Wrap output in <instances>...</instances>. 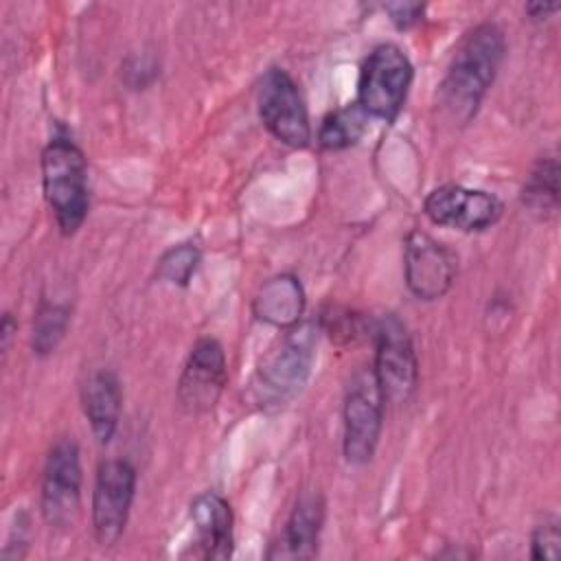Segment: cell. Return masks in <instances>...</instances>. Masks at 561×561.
Listing matches in <instances>:
<instances>
[{"mask_svg":"<svg viewBox=\"0 0 561 561\" xmlns=\"http://www.w3.org/2000/svg\"><path fill=\"white\" fill-rule=\"evenodd\" d=\"M504 50V33L493 22H482L465 33L438 90L440 105L451 121L465 125L476 116L500 70Z\"/></svg>","mask_w":561,"mask_h":561,"instance_id":"1","label":"cell"},{"mask_svg":"<svg viewBox=\"0 0 561 561\" xmlns=\"http://www.w3.org/2000/svg\"><path fill=\"white\" fill-rule=\"evenodd\" d=\"M318 329L298 322L263 355L250 383L252 401L259 408H280L307 383L316 357Z\"/></svg>","mask_w":561,"mask_h":561,"instance_id":"2","label":"cell"},{"mask_svg":"<svg viewBox=\"0 0 561 561\" xmlns=\"http://www.w3.org/2000/svg\"><path fill=\"white\" fill-rule=\"evenodd\" d=\"M42 188L59 232L64 237L75 234L88 217L90 193L83 151L70 138L55 136L44 147Z\"/></svg>","mask_w":561,"mask_h":561,"instance_id":"3","label":"cell"},{"mask_svg":"<svg viewBox=\"0 0 561 561\" xmlns=\"http://www.w3.org/2000/svg\"><path fill=\"white\" fill-rule=\"evenodd\" d=\"M414 68L397 44H377L362 64L355 103L370 116L392 123L412 85Z\"/></svg>","mask_w":561,"mask_h":561,"instance_id":"4","label":"cell"},{"mask_svg":"<svg viewBox=\"0 0 561 561\" xmlns=\"http://www.w3.org/2000/svg\"><path fill=\"white\" fill-rule=\"evenodd\" d=\"M375 337V362L373 377L383 397V403L401 405L405 403L419 381V362L412 337L405 324L388 313L379 318L373 327Z\"/></svg>","mask_w":561,"mask_h":561,"instance_id":"5","label":"cell"},{"mask_svg":"<svg viewBox=\"0 0 561 561\" xmlns=\"http://www.w3.org/2000/svg\"><path fill=\"white\" fill-rule=\"evenodd\" d=\"M81 456L72 438H59L46 454L39 506L50 528H72L81 511Z\"/></svg>","mask_w":561,"mask_h":561,"instance_id":"6","label":"cell"},{"mask_svg":"<svg viewBox=\"0 0 561 561\" xmlns=\"http://www.w3.org/2000/svg\"><path fill=\"white\" fill-rule=\"evenodd\" d=\"M383 405L373 370H359L348 383L342 408V451L346 462L359 467L373 460L381 438Z\"/></svg>","mask_w":561,"mask_h":561,"instance_id":"7","label":"cell"},{"mask_svg":"<svg viewBox=\"0 0 561 561\" xmlns=\"http://www.w3.org/2000/svg\"><path fill=\"white\" fill-rule=\"evenodd\" d=\"M259 116L267 131L291 149H302L311 140V125L302 94L283 68H270L263 72L256 88Z\"/></svg>","mask_w":561,"mask_h":561,"instance_id":"8","label":"cell"},{"mask_svg":"<svg viewBox=\"0 0 561 561\" xmlns=\"http://www.w3.org/2000/svg\"><path fill=\"white\" fill-rule=\"evenodd\" d=\"M136 493V469L129 460L99 462L92 486V533L99 546H114L125 533Z\"/></svg>","mask_w":561,"mask_h":561,"instance_id":"9","label":"cell"},{"mask_svg":"<svg viewBox=\"0 0 561 561\" xmlns=\"http://www.w3.org/2000/svg\"><path fill=\"white\" fill-rule=\"evenodd\" d=\"M228 383L226 353L215 337H199L182 366L175 397L186 414L210 412Z\"/></svg>","mask_w":561,"mask_h":561,"instance_id":"10","label":"cell"},{"mask_svg":"<svg viewBox=\"0 0 561 561\" xmlns=\"http://www.w3.org/2000/svg\"><path fill=\"white\" fill-rule=\"evenodd\" d=\"M458 272L456 254L432 234L410 230L403 241V276L412 296L419 300L443 298Z\"/></svg>","mask_w":561,"mask_h":561,"instance_id":"11","label":"cell"},{"mask_svg":"<svg viewBox=\"0 0 561 561\" xmlns=\"http://www.w3.org/2000/svg\"><path fill=\"white\" fill-rule=\"evenodd\" d=\"M502 210L504 206L493 193L462 184H440L423 202V213L432 224L462 232H480L495 226Z\"/></svg>","mask_w":561,"mask_h":561,"instance_id":"12","label":"cell"},{"mask_svg":"<svg viewBox=\"0 0 561 561\" xmlns=\"http://www.w3.org/2000/svg\"><path fill=\"white\" fill-rule=\"evenodd\" d=\"M324 524V500L320 493H302L291 508L280 537L272 543L267 559H311Z\"/></svg>","mask_w":561,"mask_h":561,"instance_id":"13","label":"cell"},{"mask_svg":"<svg viewBox=\"0 0 561 561\" xmlns=\"http://www.w3.org/2000/svg\"><path fill=\"white\" fill-rule=\"evenodd\" d=\"M197 548L204 559H228L234 548L232 508L217 491L199 493L188 508Z\"/></svg>","mask_w":561,"mask_h":561,"instance_id":"14","label":"cell"},{"mask_svg":"<svg viewBox=\"0 0 561 561\" xmlns=\"http://www.w3.org/2000/svg\"><path fill=\"white\" fill-rule=\"evenodd\" d=\"M123 392L118 377L107 370H94L81 386V408L94 438L105 445L112 440L121 419Z\"/></svg>","mask_w":561,"mask_h":561,"instance_id":"15","label":"cell"},{"mask_svg":"<svg viewBox=\"0 0 561 561\" xmlns=\"http://www.w3.org/2000/svg\"><path fill=\"white\" fill-rule=\"evenodd\" d=\"M252 311L265 324L278 329L296 327L305 311V289L300 280L291 274L267 278L252 300Z\"/></svg>","mask_w":561,"mask_h":561,"instance_id":"16","label":"cell"},{"mask_svg":"<svg viewBox=\"0 0 561 561\" xmlns=\"http://www.w3.org/2000/svg\"><path fill=\"white\" fill-rule=\"evenodd\" d=\"M370 116L353 101L344 107L329 112L318 127V145L327 151L348 149L359 142L368 129Z\"/></svg>","mask_w":561,"mask_h":561,"instance_id":"17","label":"cell"},{"mask_svg":"<svg viewBox=\"0 0 561 561\" xmlns=\"http://www.w3.org/2000/svg\"><path fill=\"white\" fill-rule=\"evenodd\" d=\"M522 204L543 217L559 206V162L554 156L539 158L522 186Z\"/></svg>","mask_w":561,"mask_h":561,"instance_id":"18","label":"cell"},{"mask_svg":"<svg viewBox=\"0 0 561 561\" xmlns=\"http://www.w3.org/2000/svg\"><path fill=\"white\" fill-rule=\"evenodd\" d=\"M70 324V307L64 302H50L42 300L35 318H33V333H31V346L33 353L44 357L55 353L59 342L66 335V329Z\"/></svg>","mask_w":561,"mask_h":561,"instance_id":"19","label":"cell"},{"mask_svg":"<svg viewBox=\"0 0 561 561\" xmlns=\"http://www.w3.org/2000/svg\"><path fill=\"white\" fill-rule=\"evenodd\" d=\"M197 265H199L197 245L178 243L162 252V256L158 259V265H156V274L160 280H164L169 285L186 287L188 280L193 278Z\"/></svg>","mask_w":561,"mask_h":561,"instance_id":"20","label":"cell"},{"mask_svg":"<svg viewBox=\"0 0 561 561\" xmlns=\"http://www.w3.org/2000/svg\"><path fill=\"white\" fill-rule=\"evenodd\" d=\"M320 324L340 344H353L366 331L359 316H355L351 311H340V309H331L329 313H324Z\"/></svg>","mask_w":561,"mask_h":561,"instance_id":"21","label":"cell"},{"mask_svg":"<svg viewBox=\"0 0 561 561\" xmlns=\"http://www.w3.org/2000/svg\"><path fill=\"white\" fill-rule=\"evenodd\" d=\"M530 557L537 561H559L561 559V533L559 522L546 519L533 530L530 537Z\"/></svg>","mask_w":561,"mask_h":561,"instance_id":"22","label":"cell"},{"mask_svg":"<svg viewBox=\"0 0 561 561\" xmlns=\"http://www.w3.org/2000/svg\"><path fill=\"white\" fill-rule=\"evenodd\" d=\"M125 83L131 88H145L156 77V61L149 55H131L123 66Z\"/></svg>","mask_w":561,"mask_h":561,"instance_id":"23","label":"cell"},{"mask_svg":"<svg viewBox=\"0 0 561 561\" xmlns=\"http://www.w3.org/2000/svg\"><path fill=\"white\" fill-rule=\"evenodd\" d=\"M383 11L390 15V22L397 28L405 31V28L414 26L416 22H421L425 4H421V2H388V4H383Z\"/></svg>","mask_w":561,"mask_h":561,"instance_id":"24","label":"cell"},{"mask_svg":"<svg viewBox=\"0 0 561 561\" xmlns=\"http://www.w3.org/2000/svg\"><path fill=\"white\" fill-rule=\"evenodd\" d=\"M559 7H561L559 2H530V4H526L524 9H526V13L530 15V20L541 22V20H546L548 15H552Z\"/></svg>","mask_w":561,"mask_h":561,"instance_id":"25","label":"cell"},{"mask_svg":"<svg viewBox=\"0 0 561 561\" xmlns=\"http://www.w3.org/2000/svg\"><path fill=\"white\" fill-rule=\"evenodd\" d=\"M13 329H15V324H13L11 313H4V318H2V351H4V353H7V348H9V342H11Z\"/></svg>","mask_w":561,"mask_h":561,"instance_id":"26","label":"cell"}]
</instances>
